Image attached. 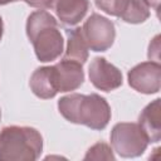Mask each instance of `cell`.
I'll return each instance as SVG.
<instances>
[{"label":"cell","mask_w":161,"mask_h":161,"mask_svg":"<svg viewBox=\"0 0 161 161\" xmlns=\"http://www.w3.org/2000/svg\"><path fill=\"white\" fill-rule=\"evenodd\" d=\"M59 113L70 123L83 125L101 131L111 121V107L106 98L97 93H70L58 101Z\"/></svg>","instance_id":"obj_1"},{"label":"cell","mask_w":161,"mask_h":161,"mask_svg":"<svg viewBox=\"0 0 161 161\" xmlns=\"http://www.w3.org/2000/svg\"><path fill=\"white\" fill-rule=\"evenodd\" d=\"M25 29L26 36L40 62L47 63L60 57L64 50V40L58 29V23L50 13L45 10L31 13L28 16Z\"/></svg>","instance_id":"obj_2"},{"label":"cell","mask_w":161,"mask_h":161,"mask_svg":"<svg viewBox=\"0 0 161 161\" xmlns=\"http://www.w3.org/2000/svg\"><path fill=\"white\" fill-rule=\"evenodd\" d=\"M43 151V137L34 127L6 126L0 130V161H34Z\"/></svg>","instance_id":"obj_3"},{"label":"cell","mask_w":161,"mask_h":161,"mask_svg":"<svg viewBox=\"0 0 161 161\" xmlns=\"http://www.w3.org/2000/svg\"><path fill=\"white\" fill-rule=\"evenodd\" d=\"M109 138L112 150L125 158L141 156L150 143L140 125L133 122L116 123Z\"/></svg>","instance_id":"obj_4"},{"label":"cell","mask_w":161,"mask_h":161,"mask_svg":"<svg viewBox=\"0 0 161 161\" xmlns=\"http://www.w3.org/2000/svg\"><path fill=\"white\" fill-rule=\"evenodd\" d=\"M82 33L88 48L93 52L108 50L113 45L116 38V28L113 21L97 13L88 16L82 26Z\"/></svg>","instance_id":"obj_5"},{"label":"cell","mask_w":161,"mask_h":161,"mask_svg":"<svg viewBox=\"0 0 161 161\" xmlns=\"http://www.w3.org/2000/svg\"><path fill=\"white\" fill-rule=\"evenodd\" d=\"M128 84L143 94H153L161 87V65L157 62H142L128 70Z\"/></svg>","instance_id":"obj_6"},{"label":"cell","mask_w":161,"mask_h":161,"mask_svg":"<svg viewBox=\"0 0 161 161\" xmlns=\"http://www.w3.org/2000/svg\"><path fill=\"white\" fill-rule=\"evenodd\" d=\"M88 75L91 83L99 91L111 92L122 86L121 70L109 63L106 58L96 57L88 68Z\"/></svg>","instance_id":"obj_7"},{"label":"cell","mask_w":161,"mask_h":161,"mask_svg":"<svg viewBox=\"0 0 161 161\" xmlns=\"http://www.w3.org/2000/svg\"><path fill=\"white\" fill-rule=\"evenodd\" d=\"M58 92H70L78 89L84 82V72L80 63L62 59L53 65Z\"/></svg>","instance_id":"obj_8"},{"label":"cell","mask_w":161,"mask_h":161,"mask_svg":"<svg viewBox=\"0 0 161 161\" xmlns=\"http://www.w3.org/2000/svg\"><path fill=\"white\" fill-rule=\"evenodd\" d=\"M138 125L150 143L161 140V99L156 98L148 103L138 116Z\"/></svg>","instance_id":"obj_9"},{"label":"cell","mask_w":161,"mask_h":161,"mask_svg":"<svg viewBox=\"0 0 161 161\" xmlns=\"http://www.w3.org/2000/svg\"><path fill=\"white\" fill-rule=\"evenodd\" d=\"M29 86L36 97L43 99L53 98L58 93L53 65L36 68L29 79Z\"/></svg>","instance_id":"obj_10"},{"label":"cell","mask_w":161,"mask_h":161,"mask_svg":"<svg viewBox=\"0 0 161 161\" xmlns=\"http://www.w3.org/2000/svg\"><path fill=\"white\" fill-rule=\"evenodd\" d=\"M54 8L63 25L74 26L86 16L89 9V0H55Z\"/></svg>","instance_id":"obj_11"},{"label":"cell","mask_w":161,"mask_h":161,"mask_svg":"<svg viewBox=\"0 0 161 161\" xmlns=\"http://www.w3.org/2000/svg\"><path fill=\"white\" fill-rule=\"evenodd\" d=\"M65 35H67V48L63 59L73 60L83 65L88 59L89 48L83 36L82 28L67 29Z\"/></svg>","instance_id":"obj_12"},{"label":"cell","mask_w":161,"mask_h":161,"mask_svg":"<svg viewBox=\"0 0 161 161\" xmlns=\"http://www.w3.org/2000/svg\"><path fill=\"white\" fill-rule=\"evenodd\" d=\"M117 18L128 24H141L150 18V8L145 0H123Z\"/></svg>","instance_id":"obj_13"},{"label":"cell","mask_w":161,"mask_h":161,"mask_svg":"<svg viewBox=\"0 0 161 161\" xmlns=\"http://www.w3.org/2000/svg\"><path fill=\"white\" fill-rule=\"evenodd\" d=\"M116 156L113 150L104 142H97L88 148L84 155V160H114Z\"/></svg>","instance_id":"obj_14"},{"label":"cell","mask_w":161,"mask_h":161,"mask_svg":"<svg viewBox=\"0 0 161 161\" xmlns=\"http://www.w3.org/2000/svg\"><path fill=\"white\" fill-rule=\"evenodd\" d=\"M96 6L108 15L117 16L123 0H94Z\"/></svg>","instance_id":"obj_15"},{"label":"cell","mask_w":161,"mask_h":161,"mask_svg":"<svg viewBox=\"0 0 161 161\" xmlns=\"http://www.w3.org/2000/svg\"><path fill=\"white\" fill-rule=\"evenodd\" d=\"M147 55H148L150 60L160 63V35H156L151 40V43L148 45V53H147Z\"/></svg>","instance_id":"obj_16"},{"label":"cell","mask_w":161,"mask_h":161,"mask_svg":"<svg viewBox=\"0 0 161 161\" xmlns=\"http://www.w3.org/2000/svg\"><path fill=\"white\" fill-rule=\"evenodd\" d=\"M28 5L38 9H49L54 5L55 0H24Z\"/></svg>","instance_id":"obj_17"},{"label":"cell","mask_w":161,"mask_h":161,"mask_svg":"<svg viewBox=\"0 0 161 161\" xmlns=\"http://www.w3.org/2000/svg\"><path fill=\"white\" fill-rule=\"evenodd\" d=\"M145 3L148 5V8H152V9L158 14V5H160V0H145Z\"/></svg>","instance_id":"obj_18"},{"label":"cell","mask_w":161,"mask_h":161,"mask_svg":"<svg viewBox=\"0 0 161 161\" xmlns=\"http://www.w3.org/2000/svg\"><path fill=\"white\" fill-rule=\"evenodd\" d=\"M3 31H4V24H3V19L0 16V40L3 38Z\"/></svg>","instance_id":"obj_19"},{"label":"cell","mask_w":161,"mask_h":161,"mask_svg":"<svg viewBox=\"0 0 161 161\" xmlns=\"http://www.w3.org/2000/svg\"><path fill=\"white\" fill-rule=\"evenodd\" d=\"M14 1H18V0H0V5H6V4L14 3Z\"/></svg>","instance_id":"obj_20"},{"label":"cell","mask_w":161,"mask_h":161,"mask_svg":"<svg viewBox=\"0 0 161 161\" xmlns=\"http://www.w3.org/2000/svg\"><path fill=\"white\" fill-rule=\"evenodd\" d=\"M0 118H1V109H0Z\"/></svg>","instance_id":"obj_21"}]
</instances>
